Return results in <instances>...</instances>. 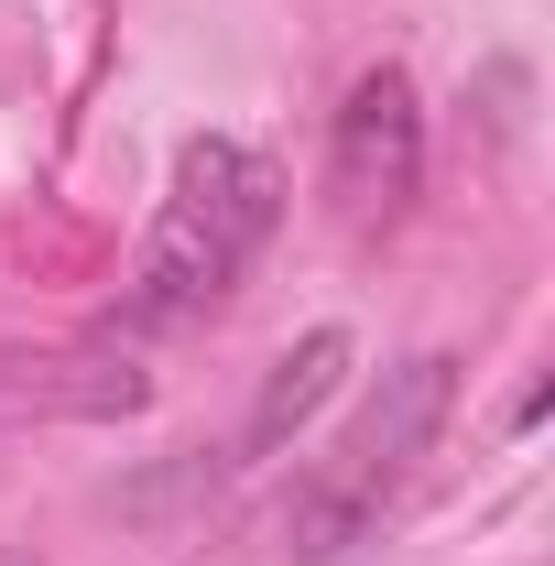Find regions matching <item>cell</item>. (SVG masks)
<instances>
[{
  "mask_svg": "<svg viewBox=\"0 0 555 566\" xmlns=\"http://www.w3.org/2000/svg\"><path fill=\"white\" fill-rule=\"evenodd\" d=\"M338 381H348V338H338V327L294 338V349L273 359V381H262V403H251V458H273L283 436H294V424H305L327 392H338Z\"/></svg>",
  "mask_w": 555,
  "mask_h": 566,
  "instance_id": "277c9868",
  "label": "cell"
},
{
  "mask_svg": "<svg viewBox=\"0 0 555 566\" xmlns=\"http://www.w3.org/2000/svg\"><path fill=\"white\" fill-rule=\"evenodd\" d=\"M327 186H338V218H348V229L404 218V197L425 186V109H415V76H404V66H370L338 98Z\"/></svg>",
  "mask_w": 555,
  "mask_h": 566,
  "instance_id": "3957f363",
  "label": "cell"
},
{
  "mask_svg": "<svg viewBox=\"0 0 555 566\" xmlns=\"http://www.w3.org/2000/svg\"><path fill=\"white\" fill-rule=\"evenodd\" d=\"M447 403H458V359L425 349V359H404V370H381V392L359 403V424L316 458V480H305L294 512H283L294 556H338L348 534H370V523H381V501L404 491V480H415V458L436 447Z\"/></svg>",
  "mask_w": 555,
  "mask_h": 566,
  "instance_id": "7a4b0ae2",
  "label": "cell"
},
{
  "mask_svg": "<svg viewBox=\"0 0 555 566\" xmlns=\"http://www.w3.org/2000/svg\"><path fill=\"white\" fill-rule=\"evenodd\" d=\"M283 218V175L273 153H251L240 132H197L175 153V186H164V218L132 262V327H186L208 316L229 283L262 262Z\"/></svg>",
  "mask_w": 555,
  "mask_h": 566,
  "instance_id": "6da1fadb",
  "label": "cell"
}]
</instances>
